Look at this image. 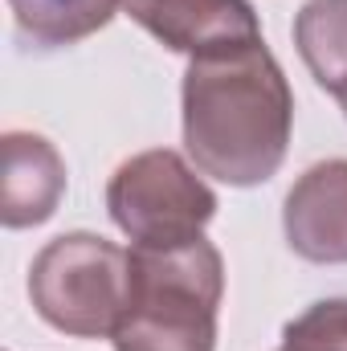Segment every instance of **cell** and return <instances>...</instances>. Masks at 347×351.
<instances>
[{"instance_id":"8fae6325","label":"cell","mask_w":347,"mask_h":351,"mask_svg":"<svg viewBox=\"0 0 347 351\" xmlns=\"http://www.w3.org/2000/svg\"><path fill=\"white\" fill-rule=\"evenodd\" d=\"M278 351H282V348H278Z\"/></svg>"},{"instance_id":"9c48e42d","label":"cell","mask_w":347,"mask_h":351,"mask_svg":"<svg viewBox=\"0 0 347 351\" xmlns=\"http://www.w3.org/2000/svg\"><path fill=\"white\" fill-rule=\"evenodd\" d=\"M8 8L25 41L41 49H62L106 29L123 0H8Z\"/></svg>"},{"instance_id":"5b68a950","label":"cell","mask_w":347,"mask_h":351,"mask_svg":"<svg viewBox=\"0 0 347 351\" xmlns=\"http://www.w3.org/2000/svg\"><path fill=\"white\" fill-rule=\"evenodd\" d=\"M123 12L164 49L188 58L261 41L258 8L250 0H123Z\"/></svg>"},{"instance_id":"3957f363","label":"cell","mask_w":347,"mask_h":351,"mask_svg":"<svg viewBox=\"0 0 347 351\" xmlns=\"http://www.w3.org/2000/svg\"><path fill=\"white\" fill-rule=\"evenodd\" d=\"M131 298V250L98 233H62L29 265V302L62 335L110 339Z\"/></svg>"},{"instance_id":"ba28073f","label":"cell","mask_w":347,"mask_h":351,"mask_svg":"<svg viewBox=\"0 0 347 351\" xmlns=\"http://www.w3.org/2000/svg\"><path fill=\"white\" fill-rule=\"evenodd\" d=\"M294 45L311 78L335 94L347 119V0H307L294 16Z\"/></svg>"},{"instance_id":"277c9868","label":"cell","mask_w":347,"mask_h":351,"mask_svg":"<svg viewBox=\"0 0 347 351\" xmlns=\"http://www.w3.org/2000/svg\"><path fill=\"white\" fill-rule=\"evenodd\" d=\"M106 213L139 250H172L204 237L217 217V192L204 172L172 147H152L123 160L106 184Z\"/></svg>"},{"instance_id":"6da1fadb","label":"cell","mask_w":347,"mask_h":351,"mask_svg":"<svg viewBox=\"0 0 347 351\" xmlns=\"http://www.w3.org/2000/svg\"><path fill=\"white\" fill-rule=\"evenodd\" d=\"M180 106L184 152L204 176L229 188H258L278 176L290 152L294 94L265 41L192 58Z\"/></svg>"},{"instance_id":"52a82bcc","label":"cell","mask_w":347,"mask_h":351,"mask_svg":"<svg viewBox=\"0 0 347 351\" xmlns=\"http://www.w3.org/2000/svg\"><path fill=\"white\" fill-rule=\"evenodd\" d=\"M0 143H4V192H0L4 229L45 225L66 196L62 152L33 131H8Z\"/></svg>"},{"instance_id":"8992f818","label":"cell","mask_w":347,"mask_h":351,"mask_svg":"<svg viewBox=\"0 0 347 351\" xmlns=\"http://www.w3.org/2000/svg\"><path fill=\"white\" fill-rule=\"evenodd\" d=\"M290 250L315 265H347V160L311 164L282 204Z\"/></svg>"},{"instance_id":"7a4b0ae2","label":"cell","mask_w":347,"mask_h":351,"mask_svg":"<svg viewBox=\"0 0 347 351\" xmlns=\"http://www.w3.org/2000/svg\"><path fill=\"white\" fill-rule=\"evenodd\" d=\"M225 258L208 237L172 250L131 245V298L110 335L115 351H217Z\"/></svg>"},{"instance_id":"30bf717a","label":"cell","mask_w":347,"mask_h":351,"mask_svg":"<svg viewBox=\"0 0 347 351\" xmlns=\"http://www.w3.org/2000/svg\"><path fill=\"white\" fill-rule=\"evenodd\" d=\"M282 351H347V294L319 298L282 327Z\"/></svg>"}]
</instances>
